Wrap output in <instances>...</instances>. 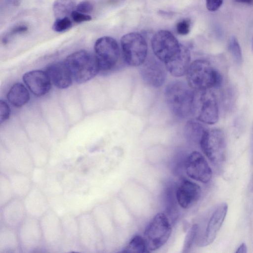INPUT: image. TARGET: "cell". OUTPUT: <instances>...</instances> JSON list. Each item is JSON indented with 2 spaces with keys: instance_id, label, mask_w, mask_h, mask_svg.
<instances>
[{
  "instance_id": "cell-1",
  "label": "cell",
  "mask_w": 253,
  "mask_h": 253,
  "mask_svg": "<svg viewBox=\"0 0 253 253\" xmlns=\"http://www.w3.org/2000/svg\"><path fill=\"white\" fill-rule=\"evenodd\" d=\"M186 75L187 84L194 90L219 88L223 82L221 73L206 60L197 59L193 61Z\"/></svg>"
},
{
  "instance_id": "cell-2",
  "label": "cell",
  "mask_w": 253,
  "mask_h": 253,
  "mask_svg": "<svg viewBox=\"0 0 253 253\" xmlns=\"http://www.w3.org/2000/svg\"><path fill=\"white\" fill-rule=\"evenodd\" d=\"M166 100L171 113L176 117L185 119L192 114L194 90L181 81L170 83L165 90Z\"/></svg>"
},
{
  "instance_id": "cell-3",
  "label": "cell",
  "mask_w": 253,
  "mask_h": 253,
  "mask_svg": "<svg viewBox=\"0 0 253 253\" xmlns=\"http://www.w3.org/2000/svg\"><path fill=\"white\" fill-rule=\"evenodd\" d=\"M64 62L70 71L73 80L79 84L90 80L100 71L95 55L84 50L71 54L66 57Z\"/></svg>"
},
{
  "instance_id": "cell-4",
  "label": "cell",
  "mask_w": 253,
  "mask_h": 253,
  "mask_svg": "<svg viewBox=\"0 0 253 253\" xmlns=\"http://www.w3.org/2000/svg\"><path fill=\"white\" fill-rule=\"evenodd\" d=\"M192 114L196 120L204 124L213 125L217 122V101L210 89L194 90Z\"/></svg>"
},
{
  "instance_id": "cell-5",
  "label": "cell",
  "mask_w": 253,
  "mask_h": 253,
  "mask_svg": "<svg viewBox=\"0 0 253 253\" xmlns=\"http://www.w3.org/2000/svg\"><path fill=\"white\" fill-rule=\"evenodd\" d=\"M171 226L164 213H158L151 219L144 232L143 238L148 252L154 251L164 245L171 233Z\"/></svg>"
},
{
  "instance_id": "cell-6",
  "label": "cell",
  "mask_w": 253,
  "mask_h": 253,
  "mask_svg": "<svg viewBox=\"0 0 253 253\" xmlns=\"http://www.w3.org/2000/svg\"><path fill=\"white\" fill-rule=\"evenodd\" d=\"M199 143L202 151L212 163L220 166L224 162L226 140L224 133L221 129H206Z\"/></svg>"
},
{
  "instance_id": "cell-7",
  "label": "cell",
  "mask_w": 253,
  "mask_h": 253,
  "mask_svg": "<svg viewBox=\"0 0 253 253\" xmlns=\"http://www.w3.org/2000/svg\"><path fill=\"white\" fill-rule=\"evenodd\" d=\"M121 45L124 60L128 65L139 66L146 60L147 43L139 33L133 32L124 35L121 40Z\"/></svg>"
},
{
  "instance_id": "cell-8",
  "label": "cell",
  "mask_w": 253,
  "mask_h": 253,
  "mask_svg": "<svg viewBox=\"0 0 253 253\" xmlns=\"http://www.w3.org/2000/svg\"><path fill=\"white\" fill-rule=\"evenodd\" d=\"M95 56L101 71L112 69L117 64L120 57V48L116 40L104 36L98 39L94 46Z\"/></svg>"
},
{
  "instance_id": "cell-9",
  "label": "cell",
  "mask_w": 253,
  "mask_h": 253,
  "mask_svg": "<svg viewBox=\"0 0 253 253\" xmlns=\"http://www.w3.org/2000/svg\"><path fill=\"white\" fill-rule=\"evenodd\" d=\"M180 44L173 35L167 30L159 31L151 40L154 55L164 64L177 52Z\"/></svg>"
},
{
  "instance_id": "cell-10",
  "label": "cell",
  "mask_w": 253,
  "mask_h": 253,
  "mask_svg": "<svg viewBox=\"0 0 253 253\" xmlns=\"http://www.w3.org/2000/svg\"><path fill=\"white\" fill-rule=\"evenodd\" d=\"M185 169L190 178L204 183L209 182L212 177V170L205 157L198 151H193L187 156Z\"/></svg>"
},
{
  "instance_id": "cell-11",
  "label": "cell",
  "mask_w": 253,
  "mask_h": 253,
  "mask_svg": "<svg viewBox=\"0 0 253 253\" xmlns=\"http://www.w3.org/2000/svg\"><path fill=\"white\" fill-rule=\"evenodd\" d=\"M165 69L162 63L155 59H146L141 65L140 75L147 85L159 87L165 82L167 70Z\"/></svg>"
},
{
  "instance_id": "cell-12",
  "label": "cell",
  "mask_w": 253,
  "mask_h": 253,
  "mask_svg": "<svg viewBox=\"0 0 253 253\" xmlns=\"http://www.w3.org/2000/svg\"><path fill=\"white\" fill-rule=\"evenodd\" d=\"M202 194L200 186L187 179L180 181L176 190V197L178 205L183 209L192 207L199 200Z\"/></svg>"
},
{
  "instance_id": "cell-13",
  "label": "cell",
  "mask_w": 253,
  "mask_h": 253,
  "mask_svg": "<svg viewBox=\"0 0 253 253\" xmlns=\"http://www.w3.org/2000/svg\"><path fill=\"white\" fill-rule=\"evenodd\" d=\"M228 208V205L223 203L215 210L208 223L203 239L199 243L200 246H206L214 241L225 218Z\"/></svg>"
},
{
  "instance_id": "cell-14",
  "label": "cell",
  "mask_w": 253,
  "mask_h": 253,
  "mask_svg": "<svg viewBox=\"0 0 253 253\" xmlns=\"http://www.w3.org/2000/svg\"><path fill=\"white\" fill-rule=\"evenodd\" d=\"M23 80L30 91L37 96L44 95L51 88V82L46 71L28 72L23 75Z\"/></svg>"
},
{
  "instance_id": "cell-15",
  "label": "cell",
  "mask_w": 253,
  "mask_h": 253,
  "mask_svg": "<svg viewBox=\"0 0 253 253\" xmlns=\"http://www.w3.org/2000/svg\"><path fill=\"white\" fill-rule=\"evenodd\" d=\"M190 50L181 44L177 52L164 65L172 76L179 77L186 74L190 64Z\"/></svg>"
},
{
  "instance_id": "cell-16",
  "label": "cell",
  "mask_w": 253,
  "mask_h": 253,
  "mask_svg": "<svg viewBox=\"0 0 253 253\" xmlns=\"http://www.w3.org/2000/svg\"><path fill=\"white\" fill-rule=\"evenodd\" d=\"M45 71L51 83L58 88H68L72 84V74L64 61L49 65Z\"/></svg>"
},
{
  "instance_id": "cell-17",
  "label": "cell",
  "mask_w": 253,
  "mask_h": 253,
  "mask_svg": "<svg viewBox=\"0 0 253 253\" xmlns=\"http://www.w3.org/2000/svg\"><path fill=\"white\" fill-rule=\"evenodd\" d=\"M7 99L13 106L20 107L29 101L30 94L24 84L18 83L11 86L7 93Z\"/></svg>"
},
{
  "instance_id": "cell-18",
  "label": "cell",
  "mask_w": 253,
  "mask_h": 253,
  "mask_svg": "<svg viewBox=\"0 0 253 253\" xmlns=\"http://www.w3.org/2000/svg\"><path fill=\"white\" fill-rule=\"evenodd\" d=\"M76 0H55L52 10L56 19L71 15L76 7Z\"/></svg>"
},
{
  "instance_id": "cell-19",
  "label": "cell",
  "mask_w": 253,
  "mask_h": 253,
  "mask_svg": "<svg viewBox=\"0 0 253 253\" xmlns=\"http://www.w3.org/2000/svg\"><path fill=\"white\" fill-rule=\"evenodd\" d=\"M206 129L196 120L188 121L185 124L184 131L186 135L189 138L200 140Z\"/></svg>"
},
{
  "instance_id": "cell-20",
  "label": "cell",
  "mask_w": 253,
  "mask_h": 253,
  "mask_svg": "<svg viewBox=\"0 0 253 253\" xmlns=\"http://www.w3.org/2000/svg\"><path fill=\"white\" fill-rule=\"evenodd\" d=\"M124 253L149 252L143 238L140 235L134 236L123 249Z\"/></svg>"
},
{
  "instance_id": "cell-21",
  "label": "cell",
  "mask_w": 253,
  "mask_h": 253,
  "mask_svg": "<svg viewBox=\"0 0 253 253\" xmlns=\"http://www.w3.org/2000/svg\"><path fill=\"white\" fill-rule=\"evenodd\" d=\"M221 101L224 109L230 111L234 108L236 102V91L232 87H227L222 92Z\"/></svg>"
},
{
  "instance_id": "cell-22",
  "label": "cell",
  "mask_w": 253,
  "mask_h": 253,
  "mask_svg": "<svg viewBox=\"0 0 253 253\" xmlns=\"http://www.w3.org/2000/svg\"><path fill=\"white\" fill-rule=\"evenodd\" d=\"M228 50L234 61L237 64L240 65L243 60L242 50L238 40L235 36H232L228 45Z\"/></svg>"
},
{
  "instance_id": "cell-23",
  "label": "cell",
  "mask_w": 253,
  "mask_h": 253,
  "mask_svg": "<svg viewBox=\"0 0 253 253\" xmlns=\"http://www.w3.org/2000/svg\"><path fill=\"white\" fill-rule=\"evenodd\" d=\"M198 231V225L197 224H193L189 228L184 241L182 253H186L190 252L197 235Z\"/></svg>"
},
{
  "instance_id": "cell-24",
  "label": "cell",
  "mask_w": 253,
  "mask_h": 253,
  "mask_svg": "<svg viewBox=\"0 0 253 253\" xmlns=\"http://www.w3.org/2000/svg\"><path fill=\"white\" fill-rule=\"evenodd\" d=\"M72 26V22L68 17L57 18L54 22L52 28L56 32L65 31Z\"/></svg>"
},
{
  "instance_id": "cell-25",
  "label": "cell",
  "mask_w": 253,
  "mask_h": 253,
  "mask_svg": "<svg viewBox=\"0 0 253 253\" xmlns=\"http://www.w3.org/2000/svg\"><path fill=\"white\" fill-rule=\"evenodd\" d=\"M191 21L189 19H184L178 22L176 25V31L180 35L188 34L190 30Z\"/></svg>"
},
{
  "instance_id": "cell-26",
  "label": "cell",
  "mask_w": 253,
  "mask_h": 253,
  "mask_svg": "<svg viewBox=\"0 0 253 253\" xmlns=\"http://www.w3.org/2000/svg\"><path fill=\"white\" fill-rule=\"evenodd\" d=\"M28 27L25 25H18L13 27L7 35L3 37L2 41L3 43H6L12 36L16 34H19L26 32L28 30Z\"/></svg>"
},
{
  "instance_id": "cell-27",
  "label": "cell",
  "mask_w": 253,
  "mask_h": 253,
  "mask_svg": "<svg viewBox=\"0 0 253 253\" xmlns=\"http://www.w3.org/2000/svg\"><path fill=\"white\" fill-rule=\"evenodd\" d=\"M10 109L7 103L3 100L0 101V124L8 119Z\"/></svg>"
},
{
  "instance_id": "cell-28",
  "label": "cell",
  "mask_w": 253,
  "mask_h": 253,
  "mask_svg": "<svg viewBox=\"0 0 253 253\" xmlns=\"http://www.w3.org/2000/svg\"><path fill=\"white\" fill-rule=\"evenodd\" d=\"M76 9L83 13H89L93 11V5L89 0H85L78 3L76 6Z\"/></svg>"
},
{
  "instance_id": "cell-29",
  "label": "cell",
  "mask_w": 253,
  "mask_h": 253,
  "mask_svg": "<svg viewBox=\"0 0 253 253\" xmlns=\"http://www.w3.org/2000/svg\"><path fill=\"white\" fill-rule=\"evenodd\" d=\"M72 20L76 23H82L90 21L92 17L88 14L74 10L71 14Z\"/></svg>"
},
{
  "instance_id": "cell-30",
  "label": "cell",
  "mask_w": 253,
  "mask_h": 253,
  "mask_svg": "<svg viewBox=\"0 0 253 253\" xmlns=\"http://www.w3.org/2000/svg\"><path fill=\"white\" fill-rule=\"evenodd\" d=\"M223 0H206V7L210 11H215L221 6Z\"/></svg>"
},
{
  "instance_id": "cell-31",
  "label": "cell",
  "mask_w": 253,
  "mask_h": 253,
  "mask_svg": "<svg viewBox=\"0 0 253 253\" xmlns=\"http://www.w3.org/2000/svg\"><path fill=\"white\" fill-rule=\"evenodd\" d=\"M236 253H247V247L245 243H242L237 248Z\"/></svg>"
},
{
  "instance_id": "cell-32",
  "label": "cell",
  "mask_w": 253,
  "mask_h": 253,
  "mask_svg": "<svg viewBox=\"0 0 253 253\" xmlns=\"http://www.w3.org/2000/svg\"><path fill=\"white\" fill-rule=\"evenodd\" d=\"M235 1L243 3H247L248 4L253 5V0H234Z\"/></svg>"
},
{
  "instance_id": "cell-33",
  "label": "cell",
  "mask_w": 253,
  "mask_h": 253,
  "mask_svg": "<svg viewBox=\"0 0 253 253\" xmlns=\"http://www.w3.org/2000/svg\"><path fill=\"white\" fill-rule=\"evenodd\" d=\"M252 190H253V185H252Z\"/></svg>"
},
{
  "instance_id": "cell-34",
  "label": "cell",
  "mask_w": 253,
  "mask_h": 253,
  "mask_svg": "<svg viewBox=\"0 0 253 253\" xmlns=\"http://www.w3.org/2000/svg\"></svg>"
}]
</instances>
